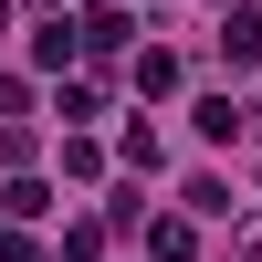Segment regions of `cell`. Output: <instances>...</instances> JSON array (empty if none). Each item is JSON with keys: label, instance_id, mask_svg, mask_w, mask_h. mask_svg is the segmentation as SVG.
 <instances>
[{"label": "cell", "instance_id": "cell-1", "mask_svg": "<svg viewBox=\"0 0 262 262\" xmlns=\"http://www.w3.org/2000/svg\"><path fill=\"white\" fill-rule=\"evenodd\" d=\"M74 53H84V21H42V32H32V63H42V74H63Z\"/></svg>", "mask_w": 262, "mask_h": 262}, {"label": "cell", "instance_id": "cell-2", "mask_svg": "<svg viewBox=\"0 0 262 262\" xmlns=\"http://www.w3.org/2000/svg\"><path fill=\"white\" fill-rule=\"evenodd\" d=\"M147 252H158V262H189V252H200V231H189L179 210H158V221H147Z\"/></svg>", "mask_w": 262, "mask_h": 262}, {"label": "cell", "instance_id": "cell-3", "mask_svg": "<svg viewBox=\"0 0 262 262\" xmlns=\"http://www.w3.org/2000/svg\"><path fill=\"white\" fill-rule=\"evenodd\" d=\"M221 53H231V63H262V0H252V11H231V21H221Z\"/></svg>", "mask_w": 262, "mask_h": 262}, {"label": "cell", "instance_id": "cell-4", "mask_svg": "<svg viewBox=\"0 0 262 262\" xmlns=\"http://www.w3.org/2000/svg\"><path fill=\"white\" fill-rule=\"evenodd\" d=\"M84 21V53H116V42H126V11H116V0H95V11H74Z\"/></svg>", "mask_w": 262, "mask_h": 262}, {"label": "cell", "instance_id": "cell-5", "mask_svg": "<svg viewBox=\"0 0 262 262\" xmlns=\"http://www.w3.org/2000/svg\"><path fill=\"white\" fill-rule=\"evenodd\" d=\"M137 95H179V53L147 42V53H137Z\"/></svg>", "mask_w": 262, "mask_h": 262}, {"label": "cell", "instance_id": "cell-6", "mask_svg": "<svg viewBox=\"0 0 262 262\" xmlns=\"http://www.w3.org/2000/svg\"><path fill=\"white\" fill-rule=\"evenodd\" d=\"M242 126H252V116H242V105H231V95H210V105H200V137H210V147H231V137H242Z\"/></svg>", "mask_w": 262, "mask_h": 262}, {"label": "cell", "instance_id": "cell-7", "mask_svg": "<svg viewBox=\"0 0 262 262\" xmlns=\"http://www.w3.org/2000/svg\"><path fill=\"white\" fill-rule=\"evenodd\" d=\"M95 252H105V231H95V221H84V231H63V262H95Z\"/></svg>", "mask_w": 262, "mask_h": 262}, {"label": "cell", "instance_id": "cell-8", "mask_svg": "<svg viewBox=\"0 0 262 262\" xmlns=\"http://www.w3.org/2000/svg\"><path fill=\"white\" fill-rule=\"evenodd\" d=\"M0 252H11V262H53V252L32 242V231H0Z\"/></svg>", "mask_w": 262, "mask_h": 262}, {"label": "cell", "instance_id": "cell-9", "mask_svg": "<svg viewBox=\"0 0 262 262\" xmlns=\"http://www.w3.org/2000/svg\"><path fill=\"white\" fill-rule=\"evenodd\" d=\"M0 32H11V0H0Z\"/></svg>", "mask_w": 262, "mask_h": 262}]
</instances>
